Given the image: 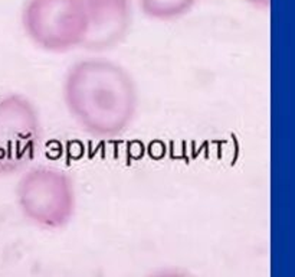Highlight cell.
Wrapping results in <instances>:
<instances>
[{
    "label": "cell",
    "instance_id": "obj_1",
    "mask_svg": "<svg viewBox=\"0 0 295 277\" xmlns=\"http://www.w3.org/2000/svg\"><path fill=\"white\" fill-rule=\"evenodd\" d=\"M62 97L74 121L97 138L121 136L138 107V91L130 72L101 58L75 62L65 75Z\"/></svg>",
    "mask_w": 295,
    "mask_h": 277
},
{
    "label": "cell",
    "instance_id": "obj_2",
    "mask_svg": "<svg viewBox=\"0 0 295 277\" xmlns=\"http://www.w3.org/2000/svg\"><path fill=\"white\" fill-rule=\"evenodd\" d=\"M16 202L32 224L59 230L72 219L77 192L68 173L52 166H36L23 173L16 186Z\"/></svg>",
    "mask_w": 295,
    "mask_h": 277
},
{
    "label": "cell",
    "instance_id": "obj_3",
    "mask_svg": "<svg viewBox=\"0 0 295 277\" xmlns=\"http://www.w3.org/2000/svg\"><path fill=\"white\" fill-rule=\"evenodd\" d=\"M22 25L35 45L51 52L82 46L88 19L82 0H28Z\"/></svg>",
    "mask_w": 295,
    "mask_h": 277
},
{
    "label": "cell",
    "instance_id": "obj_4",
    "mask_svg": "<svg viewBox=\"0 0 295 277\" xmlns=\"http://www.w3.org/2000/svg\"><path fill=\"white\" fill-rule=\"evenodd\" d=\"M42 137L38 110L21 94L0 97V175L13 173L31 162Z\"/></svg>",
    "mask_w": 295,
    "mask_h": 277
},
{
    "label": "cell",
    "instance_id": "obj_5",
    "mask_svg": "<svg viewBox=\"0 0 295 277\" xmlns=\"http://www.w3.org/2000/svg\"><path fill=\"white\" fill-rule=\"evenodd\" d=\"M87 9L88 28L82 46L90 51H105L118 45L131 23L130 0H82Z\"/></svg>",
    "mask_w": 295,
    "mask_h": 277
},
{
    "label": "cell",
    "instance_id": "obj_6",
    "mask_svg": "<svg viewBox=\"0 0 295 277\" xmlns=\"http://www.w3.org/2000/svg\"><path fill=\"white\" fill-rule=\"evenodd\" d=\"M197 0H140L143 12L159 21H170L189 11Z\"/></svg>",
    "mask_w": 295,
    "mask_h": 277
},
{
    "label": "cell",
    "instance_id": "obj_7",
    "mask_svg": "<svg viewBox=\"0 0 295 277\" xmlns=\"http://www.w3.org/2000/svg\"><path fill=\"white\" fill-rule=\"evenodd\" d=\"M146 277H194L192 273L182 270V268H161L157 271H153Z\"/></svg>",
    "mask_w": 295,
    "mask_h": 277
}]
</instances>
